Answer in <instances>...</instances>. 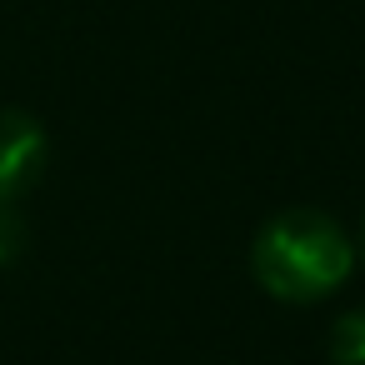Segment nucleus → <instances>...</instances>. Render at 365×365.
Instances as JSON below:
<instances>
[{"instance_id": "5", "label": "nucleus", "mask_w": 365, "mask_h": 365, "mask_svg": "<svg viewBox=\"0 0 365 365\" xmlns=\"http://www.w3.org/2000/svg\"><path fill=\"white\" fill-rule=\"evenodd\" d=\"M360 260H365V225H360Z\"/></svg>"}, {"instance_id": "3", "label": "nucleus", "mask_w": 365, "mask_h": 365, "mask_svg": "<svg viewBox=\"0 0 365 365\" xmlns=\"http://www.w3.org/2000/svg\"><path fill=\"white\" fill-rule=\"evenodd\" d=\"M330 360L335 365H365V310H345L330 330Z\"/></svg>"}, {"instance_id": "2", "label": "nucleus", "mask_w": 365, "mask_h": 365, "mask_svg": "<svg viewBox=\"0 0 365 365\" xmlns=\"http://www.w3.org/2000/svg\"><path fill=\"white\" fill-rule=\"evenodd\" d=\"M51 160V135L46 125L21 110V106H0V205H16Z\"/></svg>"}, {"instance_id": "1", "label": "nucleus", "mask_w": 365, "mask_h": 365, "mask_svg": "<svg viewBox=\"0 0 365 365\" xmlns=\"http://www.w3.org/2000/svg\"><path fill=\"white\" fill-rule=\"evenodd\" d=\"M355 270V240L345 225L315 205H295L270 215L250 240V275L265 295L290 305H315L345 285Z\"/></svg>"}, {"instance_id": "4", "label": "nucleus", "mask_w": 365, "mask_h": 365, "mask_svg": "<svg viewBox=\"0 0 365 365\" xmlns=\"http://www.w3.org/2000/svg\"><path fill=\"white\" fill-rule=\"evenodd\" d=\"M21 250H26V220L16 205H0V265L21 260Z\"/></svg>"}]
</instances>
